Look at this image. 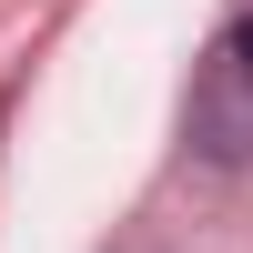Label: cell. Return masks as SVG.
<instances>
[{"label": "cell", "instance_id": "6da1fadb", "mask_svg": "<svg viewBox=\"0 0 253 253\" xmlns=\"http://www.w3.org/2000/svg\"><path fill=\"white\" fill-rule=\"evenodd\" d=\"M193 132L213 162H253V20L203 61V91H193Z\"/></svg>", "mask_w": 253, "mask_h": 253}]
</instances>
